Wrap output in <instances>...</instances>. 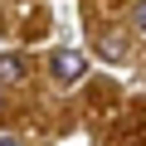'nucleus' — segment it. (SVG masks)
<instances>
[{
    "label": "nucleus",
    "instance_id": "f03ea898",
    "mask_svg": "<svg viewBox=\"0 0 146 146\" xmlns=\"http://www.w3.org/2000/svg\"><path fill=\"white\" fill-rule=\"evenodd\" d=\"M25 73H29L25 54H0V83H20Z\"/></svg>",
    "mask_w": 146,
    "mask_h": 146
},
{
    "label": "nucleus",
    "instance_id": "20e7f679",
    "mask_svg": "<svg viewBox=\"0 0 146 146\" xmlns=\"http://www.w3.org/2000/svg\"><path fill=\"white\" fill-rule=\"evenodd\" d=\"M136 29H146V0H136Z\"/></svg>",
    "mask_w": 146,
    "mask_h": 146
},
{
    "label": "nucleus",
    "instance_id": "f257e3e1",
    "mask_svg": "<svg viewBox=\"0 0 146 146\" xmlns=\"http://www.w3.org/2000/svg\"><path fill=\"white\" fill-rule=\"evenodd\" d=\"M88 73V54L83 49H54V78L58 83H78Z\"/></svg>",
    "mask_w": 146,
    "mask_h": 146
},
{
    "label": "nucleus",
    "instance_id": "7ed1b4c3",
    "mask_svg": "<svg viewBox=\"0 0 146 146\" xmlns=\"http://www.w3.org/2000/svg\"><path fill=\"white\" fill-rule=\"evenodd\" d=\"M102 58L117 63V58H122V39H102Z\"/></svg>",
    "mask_w": 146,
    "mask_h": 146
}]
</instances>
